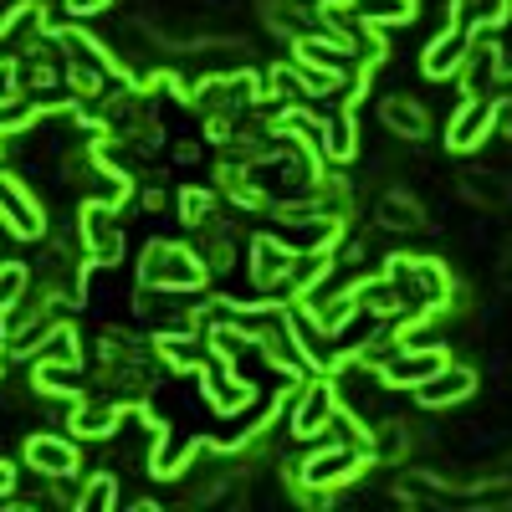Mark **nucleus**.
<instances>
[{"label":"nucleus","instance_id":"nucleus-1","mask_svg":"<svg viewBox=\"0 0 512 512\" xmlns=\"http://www.w3.org/2000/svg\"><path fill=\"white\" fill-rule=\"evenodd\" d=\"M384 277L395 282L400 308H405V328H420L425 318H441L456 303V277L441 256H415V251H395L384 262Z\"/></svg>","mask_w":512,"mask_h":512},{"label":"nucleus","instance_id":"nucleus-2","mask_svg":"<svg viewBox=\"0 0 512 512\" xmlns=\"http://www.w3.org/2000/svg\"><path fill=\"white\" fill-rule=\"evenodd\" d=\"M374 466V451L354 436V441H328V446H313L303 461H297V472H292V497L297 502H313V507H323V502H333V492H344V487H354L364 472Z\"/></svg>","mask_w":512,"mask_h":512},{"label":"nucleus","instance_id":"nucleus-3","mask_svg":"<svg viewBox=\"0 0 512 512\" xmlns=\"http://www.w3.org/2000/svg\"><path fill=\"white\" fill-rule=\"evenodd\" d=\"M52 41H57V52L67 57V82L82 98H108V93L134 88V77L123 72V62L82 26H52Z\"/></svg>","mask_w":512,"mask_h":512},{"label":"nucleus","instance_id":"nucleus-4","mask_svg":"<svg viewBox=\"0 0 512 512\" xmlns=\"http://www.w3.org/2000/svg\"><path fill=\"white\" fill-rule=\"evenodd\" d=\"M139 287L159 292H210V267L190 241L175 236H154L139 256Z\"/></svg>","mask_w":512,"mask_h":512},{"label":"nucleus","instance_id":"nucleus-5","mask_svg":"<svg viewBox=\"0 0 512 512\" xmlns=\"http://www.w3.org/2000/svg\"><path fill=\"white\" fill-rule=\"evenodd\" d=\"M344 231H349L344 210H287V216H277V236L297 256H338Z\"/></svg>","mask_w":512,"mask_h":512},{"label":"nucleus","instance_id":"nucleus-6","mask_svg":"<svg viewBox=\"0 0 512 512\" xmlns=\"http://www.w3.org/2000/svg\"><path fill=\"white\" fill-rule=\"evenodd\" d=\"M256 103H267V77H256V72H231V77H205L190 88V108H200L205 118H241L246 108Z\"/></svg>","mask_w":512,"mask_h":512},{"label":"nucleus","instance_id":"nucleus-7","mask_svg":"<svg viewBox=\"0 0 512 512\" xmlns=\"http://www.w3.org/2000/svg\"><path fill=\"white\" fill-rule=\"evenodd\" d=\"M338 420V384L333 374H308L287 400V425L297 441H318L328 425Z\"/></svg>","mask_w":512,"mask_h":512},{"label":"nucleus","instance_id":"nucleus-8","mask_svg":"<svg viewBox=\"0 0 512 512\" xmlns=\"http://www.w3.org/2000/svg\"><path fill=\"white\" fill-rule=\"evenodd\" d=\"M364 364L379 374L384 390H415V384H425L436 369H446V364H451V354H446L441 344H425V349L400 344V349H390L384 359H364Z\"/></svg>","mask_w":512,"mask_h":512},{"label":"nucleus","instance_id":"nucleus-9","mask_svg":"<svg viewBox=\"0 0 512 512\" xmlns=\"http://www.w3.org/2000/svg\"><path fill=\"white\" fill-rule=\"evenodd\" d=\"M77 236L88 246V262L93 267H118L123 262V221H118V205L108 200H82L77 210Z\"/></svg>","mask_w":512,"mask_h":512},{"label":"nucleus","instance_id":"nucleus-10","mask_svg":"<svg viewBox=\"0 0 512 512\" xmlns=\"http://www.w3.org/2000/svg\"><path fill=\"white\" fill-rule=\"evenodd\" d=\"M0 226H6L16 241H41L47 236V210L31 195V185L11 169H0Z\"/></svg>","mask_w":512,"mask_h":512},{"label":"nucleus","instance_id":"nucleus-11","mask_svg":"<svg viewBox=\"0 0 512 512\" xmlns=\"http://www.w3.org/2000/svg\"><path fill=\"white\" fill-rule=\"evenodd\" d=\"M200 395H205V405L216 410V415H241L251 400H256V390L236 374V359H221V354H205V364H200Z\"/></svg>","mask_w":512,"mask_h":512},{"label":"nucleus","instance_id":"nucleus-12","mask_svg":"<svg viewBox=\"0 0 512 512\" xmlns=\"http://www.w3.org/2000/svg\"><path fill=\"white\" fill-rule=\"evenodd\" d=\"M134 420L149 425V436H154V446H149V477H154V482H175V477H185V466L200 456L205 441H190V446L180 451V446H175V431H169V425H164L149 405H134Z\"/></svg>","mask_w":512,"mask_h":512},{"label":"nucleus","instance_id":"nucleus-13","mask_svg":"<svg viewBox=\"0 0 512 512\" xmlns=\"http://www.w3.org/2000/svg\"><path fill=\"white\" fill-rule=\"evenodd\" d=\"M292 267H297V251L277 231L251 236V287H262V297H282Z\"/></svg>","mask_w":512,"mask_h":512},{"label":"nucleus","instance_id":"nucleus-14","mask_svg":"<svg viewBox=\"0 0 512 512\" xmlns=\"http://www.w3.org/2000/svg\"><path fill=\"white\" fill-rule=\"evenodd\" d=\"M21 456H26V466H31V472L52 477V482H72V477L82 472V451H77V436H52V431H36V436H26Z\"/></svg>","mask_w":512,"mask_h":512},{"label":"nucleus","instance_id":"nucleus-15","mask_svg":"<svg viewBox=\"0 0 512 512\" xmlns=\"http://www.w3.org/2000/svg\"><path fill=\"white\" fill-rule=\"evenodd\" d=\"M472 52H477V36L466 31V26H451V21H446L441 36L425 41L420 72L431 77V82H451V77H461V67H466V57H472Z\"/></svg>","mask_w":512,"mask_h":512},{"label":"nucleus","instance_id":"nucleus-16","mask_svg":"<svg viewBox=\"0 0 512 512\" xmlns=\"http://www.w3.org/2000/svg\"><path fill=\"white\" fill-rule=\"evenodd\" d=\"M410 395H415V405H420V410H456V405H466V400L477 395V369L451 359L446 369H436L425 384H415Z\"/></svg>","mask_w":512,"mask_h":512},{"label":"nucleus","instance_id":"nucleus-17","mask_svg":"<svg viewBox=\"0 0 512 512\" xmlns=\"http://www.w3.org/2000/svg\"><path fill=\"white\" fill-rule=\"evenodd\" d=\"M323 16V31L338 41V47H349L359 62H369V67H379L384 57H390V47H384V41H379V31L374 26H364V21H354L344 6H338V0H328V6L318 11Z\"/></svg>","mask_w":512,"mask_h":512},{"label":"nucleus","instance_id":"nucleus-18","mask_svg":"<svg viewBox=\"0 0 512 512\" xmlns=\"http://www.w3.org/2000/svg\"><path fill=\"white\" fill-rule=\"evenodd\" d=\"M492 134H497L492 98H461V108H456L451 123H446V149H451V154H477Z\"/></svg>","mask_w":512,"mask_h":512},{"label":"nucleus","instance_id":"nucleus-19","mask_svg":"<svg viewBox=\"0 0 512 512\" xmlns=\"http://www.w3.org/2000/svg\"><path fill=\"white\" fill-rule=\"evenodd\" d=\"M128 415H134L128 400H88V395H82V400L67 405V431L77 441H108Z\"/></svg>","mask_w":512,"mask_h":512},{"label":"nucleus","instance_id":"nucleus-20","mask_svg":"<svg viewBox=\"0 0 512 512\" xmlns=\"http://www.w3.org/2000/svg\"><path fill=\"white\" fill-rule=\"evenodd\" d=\"M149 349H154V359H159L169 374H200V364H205V354H210L205 333H195V328H159V333L149 338Z\"/></svg>","mask_w":512,"mask_h":512},{"label":"nucleus","instance_id":"nucleus-21","mask_svg":"<svg viewBox=\"0 0 512 512\" xmlns=\"http://www.w3.org/2000/svg\"><path fill=\"white\" fill-rule=\"evenodd\" d=\"M292 62H303V67H313V72H328V77H338V82H349V77L364 67L349 47H338L333 36H303V41H292Z\"/></svg>","mask_w":512,"mask_h":512},{"label":"nucleus","instance_id":"nucleus-22","mask_svg":"<svg viewBox=\"0 0 512 512\" xmlns=\"http://www.w3.org/2000/svg\"><path fill=\"white\" fill-rule=\"evenodd\" d=\"M31 384L36 395H52V400H82V364H67L57 354H36L31 359Z\"/></svg>","mask_w":512,"mask_h":512},{"label":"nucleus","instance_id":"nucleus-23","mask_svg":"<svg viewBox=\"0 0 512 512\" xmlns=\"http://www.w3.org/2000/svg\"><path fill=\"white\" fill-rule=\"evenodd\" d=\"M52 36V26H47V11H41V0H16V6L0 16V47H41V41Z\"/></svg>","mask_w":512,"mask_h":512},{"label":"nucleus","instance_id":"nucleus-24","mask_svg":"<svg viewBox=\"0 0 512 512\" xmlns=\"http://www.w3.org/2000/svg\"><path fill=\"white\" fill-rule=\"evenodd\" d=\"M303 6H308V0H262V16H267V26H272L282 41L328 36V31H323V16H308Z\"/></svg>","mask_w":512,"mask_h":512},{"label":"nucleus","instance_id":"nucleus-25","mask_svg":"<svg viewBox=\"0 0 512 512\" xmlns=\"http://www.w3.org/2000/svg\"><path fill=\"white\" fill-rule=\"evenodd\" d=\"M57 323H62V313H57V303H52L47 313H36L31 323H21L16 333L0 338V349H6V359H36L41 349H47V338L57 333Z\"/></svg>","mask_w":512,"mask_h":512},{"label":"nucleus","instance_id":"nucleus-26","mask_svg":"<svg viewBox=\"0 0 512 512\" xmlns=\"http://www.w3.org/2000/svg\"><path fill=\"white\" fill-rule=\"evenodd\" d=\"M354 21L384 31V26H410L420 16V0H338Z\"/></svg>","mask_w":512,"mask_h":512},{"label":"nucleus","instance_id":"nucleus-27","mask_svg":"<svg viewBox=\"0 0 512 512\" xmlns=\"http://www.w3.org/2000/svg\"><path fill=\"white\" fill-rule=\"evenodd\" d=\"M318 149H323L328 164H354V154H359V123H354V113L338 108L333 118H323V128H318Z\"/></svg>","mask_w":512,"mask_h":512},{"label":"nucleus","instance_id":"nucleus-28","mask_svg":"<svg viewBox=\"0 0 512 512\" xmlns=\"http://www.w3.org/2000/svg\"><path fill=\"white\" fill-rule=\"evenodd\" d=\"M379 123L390 128L395 139H410V144H420L425 134H431V113H425L415 98H384L379 103Z\"/></svg>","mask_w":512,"mask_h":512},{"label":"nucleus","instance_id":"nucleus-29","mask_svg":"<svg viewBox=\"0 0 512 512\" xmlns=\"http://www.w3.org/2000/svg\"><path fill=\"white\" fill-rule=\"evenodd\" d=\"M379 226L390 231V236H405V231H425V210H420V200L415 195H405V190H384L379 195Z\"/></svg>","mask_w":512,"mask_h":512},{"label":"nucleus","instance_id":"nucleus-30","mask_svg":"<svg viewBox=\"0 0 512 512\" xmlns=\"http://www.w3.org/2000/svg\"><path fill=\"white\" fill-rule=\"evenodd\" d=\"M512 16V0H451V26H466V31H497L507 26Z\"/></svg>","mask_w":512,"mask_h":512},{"label":"nucleus","instance_id":"nucleus-31","mask_svg":"<svg viewBox=\"0 0 512 512\" xmlns=\"http://www.w3.org/2000/svg\"><path fill=\"white\" fill-rule=\"evenodd\" d=\"M354 292H359V308H364V318L390 323V318H400V313H405V308H400V292H395V282L384 277V272H379V277H364Z\"/></svg>","mask_w":512,"mask_h":512},{"label":"nucleus","instance_id":"nucleus-32","mask_svg":"<svg viewBox=\"0 0 512 512\" xmlns=\"http://www.w3.org/2000/svg\"><path fill=\"white\" fill-rule=\"evenodd\" d=\"M461 195L482 205V210H502L512 205V185L502 175H492V169H472V175H461Z\"/></svg>","mask_w":512,"mask_h":512},{"label":"nucleus","instance_id":"nucleus-33","mask_svg":"<svg viewBox=\"0 0 512 512\" xmlns=\"http://www.w3.org/2000/svg\"><path fill=\"white\" fill-rule=\"evenodd\" d=\"M175 216H180V226H185V231H200L210 216H216V190L185 185V190L175 195Z\"/></svg>","mask_w":512,"mask_h":512},{"label":"nucleus","instance_id":"nucleus-34","mask_svg":"<svg viewBox=\"0 0 512 512\" xmlns=\"http://www.w3.org/2000/svg\"><path fill=\"white\" fill-rule=\"evenodd\" d=\"M77 512H113L118 507V477L113 472H93L88 482H82V492L72 497Z\"/></svg>","mask_w":512,"mask_h":512},{"label":"nucleus","instance_id":"nucleus-35","mask_svg":"<svg viewBox=\"0 0 512 512\" xmlns=\"http://www.w3.org/2000/svg\"><path fill=\"white\" fill-rule=\"evenodd\" d=\"M405 446H410L405 420H390V425H374V431H369V451H374V461H400Z\"/></svg>","mask_w":512,"mask_h":512},{"label":"nucleus","instance_id":"nucleus-36","mask_svg":"<svg viewBox=\"0 0 512 512\" xmlns=\"http://www.w3.org/2000/svg\"><path fill=\"white\" fill-rule=\"evenodd\" d=\"M466 502L482 507V512H502V507H512V477H492V482L472 487V497H466Z\"/></svg>","mask_w":512,"mask_h":512},{"label":"nucleus","instance_id":"nucleus-37","mask_svg":"<svg viewBox=\"0 0 512 512\" xmlns=\"http://www.w3.org/2000/svg\"><path fill=\"white\" fill-rule=\"evenodd\" d=\"M31 287V272L21 262H0V323H6V308Z\"/></svg>","mask_w":512,"mask_h":512},{"label":"nucleus","instance_id":"nucleus-38","mask_svg":"<svg viewBox=\"0 0 512 512\" xmlns=\"http://www.w3.org/2000/svg\"><path fill=\"white\" fill-rule=\"evenodd\" d=\"M21 62L16 57H0V108H16L21 103Z\"/></svg>","mask_w":512,"mask_h":512},{"label":"nucleus","instance_id":"nucleus-39","mask_svg":"<svg viewBox=\"0 0 512 512\" xmlns=\"http://www.w3.org/2000/svg\"><path fill=\"white\" fill-rule=\"evenodd\" d=\"M113 6V0H62V11L72 16V21H88V16H103Z\"/></svg>","mask_w":512,"mask_h":512},{"label":"nucleus","instance_id":"nucleus-40","mask_svg":"<svg viewBox=\"0 0 512 512\" xmlns=\"http://www.w3.org/2000/svg\"><path fill=\"white\" fill-rule=\"evenodd\" d=\"M492 118H497V134H512V98H492Z\"/></svg>","mask_w":512,"mask_h":512},{"label":"nucleus","instance_id":"nucleus-41","mask_svg":"<svg viewBox=\"0 0 512 512\" xmlns=\"http://www.w3.org/2000/svg\"><path fill=\"white\" fill-rule=\"evenodd\" d=\"M11 492H16V466H11L6 456H0V502H6Z\"/></svg>","mask_w":512,"mask_h":512},{"label":"nucleus","instance_id":"nucleus-42","mask_svg":"<svg viewBox=\"0 0 512 512\" xmlns=\"http://www.w3.org/2000/svg\"><path fill=\"white\" fill-rule=\"evenodd\" d=\"M502 82H512V72H502Z\"/></svg>","mask_w":512,"mask_h":512}]
</instances>
